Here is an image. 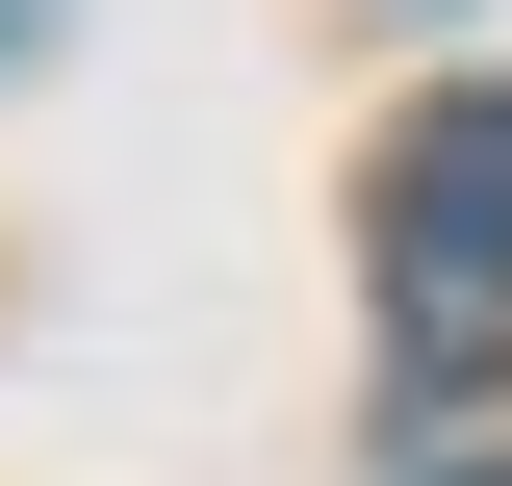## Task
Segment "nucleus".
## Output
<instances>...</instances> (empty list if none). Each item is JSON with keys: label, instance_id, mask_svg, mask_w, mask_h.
Instances as JSON below:
<instances>
[{"label": "nucleus", "instance_id": "nucleus-2", "mask_svg": "<svg viewBox=\"0 0 512 486\" xmlns=\"http://www.w3.org/2000/svg\"><path fill=\"white\" fill-rule=\"evenodd\" d=\"M0 52H52V0H0Z\"/></svg>", "mask_w": 512, "mask_h": 486}, {"label": "nucleus", "instance_id": "nucleus-1", "mask_svg": "<svg viewBox=\"0 0 512 486\" xmlns=\"http://www.w3.org/2000/svg\"><path fill=\"white\" fill-rule=\"evenodd\" d=\"M384 333L410 359H512V77H461L384 154Z\"/></svg>", "mask_w": 512, "mask_h": 486}]
</instances>
